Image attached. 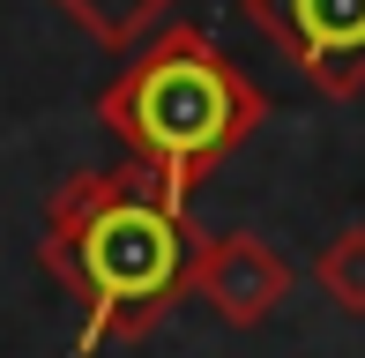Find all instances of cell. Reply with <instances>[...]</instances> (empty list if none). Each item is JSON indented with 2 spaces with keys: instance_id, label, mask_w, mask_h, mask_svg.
<instances>
[{
  "instance_id": "cell-1",
  "label": "cell",
  "mask_w": 365,
  "mask_h": 358,
  "mask_svg": "<svg viewBox=\"0 0 365 358\" xmlns=\"http://www.w3.org/2000/svg\"><path fill=\"white\" fill-rule=\"evenodd\" d=\"M202 247L194 194H179L164 172L120 157L112 172H68L45 202L38 262L82 306L75 351L142 344L187 299V269Z\"/></svg>"
},
{
  "instance_id": "cell-2",
  "label": "cell",
  "mask_w": 365,
  "mask_h": 358,
  "mask_svg": "<svg viewBox=\"0 0 365 358\" xmlns=\"http://www.w3.org/2000/svg\"><path fill=\"white\" fill-rule=\"evenodd\" d=\"M269 120V90L209 38L202 23H157L120 75L97 90V127L120 142V157L164 172L194 194L209 172Z\"/></svg>"
},
{
  "instance_id": "cell-3",
  "label": "cell",
  "mask_w": 365,
  "mask_h": 358,
  "mask_svg": "<svg viewBox=\"0 0 365 358\" xmlns=\"http://www.w3.org/2000/svg\"><path fill=\"white\" fill-rule=\"evenodd\" d=\"M239 15L321 97L343 105L365 90V0H239Z\"/></svg>"
},
{
  "instance_id": "cell-4",
  "label": "cell",
  "mask_w": 365,
  "mask_h": 358,
  "mask_svg": "<svg viewBox=\"0 0 365 358\" xmlns=\"http://www.w3.org/2000/svg\"><path fill=\"white\" fill-rule=\"evenodd\" d=\"M187 291H202V306L224 321V329H261L276 306L291 299V262L254 232H217L194 247Z\"/></svg>"
},
{
  "instance_id": "cell-5",
  "label": "cell",
  "mask_w": 365,
  "mask_h": 358,
  "mask_svg": "<svg viewBox=\"0 0 365 358\" xmlns=\"http://www.w3.org/2000/svg\"><path fill=\"white\" fill-rule=\"evenodd\" d=\"M53 8L68 15L90 45H105V53H135L157 23L179 15V0H53Z\"/></svg>"
},
{
  "instance_id": "cell-6",
  "label": "cell",
  "mask_w": 365,
  "mask_h": 358,
  "mask_svg": "<svg viewBox=\"0 0 365 358\" xmlns=\"http://www.w3.org/2000/svg\"><path fill=\"white\" fill-rule=\"evenodd\" d=\"M313 284H321L351 321H365V224H343V232L321 247V262H313Z\"/></svg>"
}]
</instances>
